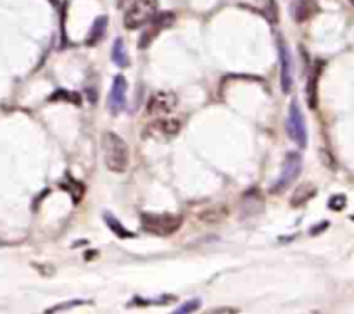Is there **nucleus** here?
<instances>
[{"label": "nucleus", "instance_id": "nucleus-1", "mask_svg": "<svg viewBox=\"0 0 354 314\" xmlns=\"http://www.w3.org/2000/svg\"><path fill=\"white\" fill-rule=\"evenodd\" d=\"M102 152L104 162H106L109 171H127L128 164H130V148H128L127 141L120 135L113 133V131H106L102 135Z\"/></svg>", "mask_w": 354, "mask_h": 314}, {"label": "nucleus", "instance_id": "nucleus-2", "mask_svg": "<svg viewBox=\"0 0 354 314\" xmlns=\"http://www.w3.org/2000/svg\"><path fill=\"white\" fill-rule=\"evenodd\" d=\"M142 226L145 231L158 237H169L182 226L180 214H142Z\"/></svg>", "mask_w": 354, "mask_h": 314}, {"label": "nucleus", "instance_id": "nucleus-3", "mask_svg": "<svg viewBox=\"0 0 354 314\" xmlns=\"http://www.w3.org/2000/svg\"><path fill=\"white\" fill-rule=\"evenodd\" d=\"M158 12V0H130L124 12V26L128 30H137L147 24Z\"/></svg>", "mask_w": 354, "mask_h": 314}, {"label": "nucleus", "instance_id": "nucleus-4", "mask_svg": "<svg viewBox=\"0 0 354 314\" xmlns=\"http://www.w3.org/2000/svg\"><path fill=\"white\" fill-rule=\"evenodd\" d=\"M301 169H303V157H301L299 152H289L286 155V161H283L282 173H280L279 179L273 183V186L270 188V192L273 195H279L283 190L289 188L301 175Z\"/></svg>", "mask_w": 354, "mask_h": 314}, {"label": "nucleus", "instance_id": "nucleus-5", "mask_svg": "<svg viewBox=\"0 0 354 314\" xmlns=\"http://www.w3.org/2000/svg\"><path fill=\"white\" fill-rule=\"evenodd\" d=\"M287 135L290 137V140L296 141L301 148H304L308 145V128H306V119H304V114L301 110L297 100H292L289 107V116H287Z\"/></svg>", "mask_w": 354, "mask_h": 314}, {"label": "nucleus", "instance_id": "nucleus-6", "mask_svg": "<svg viewBox=\"0 0 354 314\" xmlns=\"http://www.w3.org/2000/svg\"><path fill=\"white\" fill-rule=\"evenodd\" d=\"M127 95H128V83L123 75H118L114 78L113 86H111L109 99H107V107H109L111 114L118 116L127 109Z\"/></svg>", "mask_w": 354, "mask_h": 314}, {"label": "nucleus", "instance_id": "nucleus-7", "mask_svg": "<svg viewBox=\"0 0 354 314\" xmlns=\"http://www.w3.org/2000/svg\"><path fill=\"white\" fill-rule=\"evenodd\" d=\"M173 19H175V16H173L171 12H162L159 14V16L152 17V19L147 23V28L144 30V33H142L140 40H138V47L147 48L149 45L159 37V33H161L162 30H166V28L173 23Z\"/></svg>", "mask_w": 354, "mask_h": 314}, {"label": "nucleus", "instance_id": "nucleus-8", "mask_svg": "<svg viewBox=\"0 0 354 314\" xmlns=\"http://www.w3.org/2000/svg\"><path fill=\"white\" fill-rule=\"evenodd\" d=\"M279 55H280V83H282V92L290 93V90H292V85H294L292 55H290L289 47H287L282 40L279 41Z\"/></svg>", "mask_w": 354, "mask_h": 314}, {"label": "nucleus", "instance_id": "nucleus-9", "mask_svg": "<svg viewBox=\"0 0 354 314\" xmlns=\"http://www.w3.org/2000/svg\"><path fill=\"white\" fill-rule=\"evenodd\" d=\"M176 95L171 92H158L151 97L147 104V112L152 116H165L176 107Z\"/></svg>", "mask_w": 354, "mask_h": 314}, {"label": "nucleus", "instance_id": "nucleus-10", "mask_svg": "<svg viewBox=\"0 0 354 314\" xmlns=\"http://www.w3.org/2000/svg\"><path fill=\"white\" fill-rule=\"evenodd\" d=\"M320 7H318L317 0H294L290 12L296 23H304V21L311 19L315 14H318Z\"/></svg>", "mask_w": 354, "mask_h": 314}, {"label": "nucleus", "instance_id": "nucleus-11", "mask_svg": "<svg viewBox=\"0 0 354 314\" xmlns=\"http://www.w3.org/2000/svg\"><path fill=\"white\" fill-rule=\"evenodd\" d=\"M320 72H322V62H318L317 68L311 71L310 78H308L306 99H308V106H310L311 109H317L318 106V79H320Z\"/></svg>", "mask_w": 354, "mask_h": 314}, {"label": "nucleus", "instance_id": "nucleus-12", "mask_svg": "<svg viewBox=\"0 0 354 314\" xmlns=\"http://www.w3.org/2000/svg\"><path fill=\"white\" fill-rule=\"evenodd\" d=\"M317 195V186L313 183H303L301 186H297L296 192L290 197V206L292 207H301L306 202H310L313 197Z\"/></svg>", "mask_w": 354, "mask_h": 314}, {"label": "nucleus", "instance_id": "nucleus-13", "mask_svg": "<svg viewBox=\"0 0 354 314\" xmlns=\"http://www.w3.org/2000/svg\"><path fill=\"white\" fill-rule=\"evenodd\" d=\"M107 23H109L107 16H99L95 21H93L92 30H90L88 37H86L85 40V43L88 45V47H93V45H97L100 40H102L107 30Z\"/></svg>", "mask_w": 354, "mask_h": 314}, {"label": "nucleus", "instance_id": "nucleus-14", "mask_svg": "<svg viewBox=\"0 0 354 314\" xmlns=\"http://www.w3.org/2000/svg\"><path fill=\"white\" fill-rule=\"evenodd\" d=\"M111 57H113V62L118 68H127V66L130 64V55H128L127 45H124L123 38H116V40H114Z\"/></svg>", "mask_w": 354, "mask_h": 314}, {"label": "nucleus", "instance_id": "nucleus-15", "mask_svg": "<svg viewBox=\"0 0 354 314\" xmlns=\"http://www.w3.org/2000/svg\"><path fill=\"white\" fill-rule=\"evenodd\" d=\"M104 219H106L107 226H109L111 230H113L114 233L118 235V237H121V238H130V237H133V233H131V231H128L127 228H124L123 224H121L120 221H118L116 217L113 216V214L106 213V214H104Z\"/></svg>", "mask_w": 354, "mask_h": 314}, {"label": "nucleus", "instance_id": "nucleus-16", "mask_svg": "<svg viewBox=\"0 0 354 314\" xmlns=\"http://www.w3.org/2000/svg\"><path fill=\"white\" fill-rule=\"evenodd\" d=\"M152 128H158L161 133L175 135V133H178L180 123H178V121H175V119H159V121H156L154 124H152Z\"/></svg>", "mask_w": 354, "mask_h": 314}, {"label": "nucleus", "instance_id": "nucleus-17", "mask_svg": "<svg viewBox=\"0 0 354 314\" xmlns=\"http://www.w3.org/2000/svg\"><path fill=\"white\" fill-rule=\"evenodd\" d=\"M346 204H348V199H346L344 193H337V195H332L330 200H328V207H330L332 210H335V213H339V210L344 209Z\"/></svg>", "mask_w": 354, "mask_h": 314}, {"label": "nucleus", "instance_id": "nucleus-18", "mask_svg": "<svg viewBox=\"0 0 354 314\" xmlns=\"http://www.w3.org/2000/svg\"><path fill=\"white\" fill-rule=\"evenodd\" d=\"M201 307V300L199 299H192V300H187L185 304H182L180 307H176L173 313L175 314H185V313H194Z\"/></svg>", "mask_w": 354, "mask_h": 314}, {"label": "nucleus", "instance_id": "nucleus-19", "mask_svg": "<svg viewBox=\"0 0 354 314\" xmlns=\"http://www.w3.org/2000/svg\"><path fill=\"white\" fill-rule=\"evenodd\" d=\"M59 99H73V102L75 104H80L82 100H80V95L78 93H71V92H64V90H59V92H55L54 95H50V102L54 100V102H57Z\"/></svg>", "mask_w": 354, "mask_h": 314}, {"label": "nucleus", "instance_id": "nucleus-20", "mask_svg": "<svg viewBox=\"0 0 354 314\" xmlns=\"http://www.w3.org/2000/svg\"><path fill=\"white\" fill-rule=\"evenodd\" d=\"M83 304H88V300H71V302H64V304H59V306L52 307V309H47V313H59V311H64V309H71L75 306H83Z\"/></svg>", "mask_w": 354, "mask_h": 314}, {"label": "nucleus", "instance_id": "nucleus-21", "mask_svg": "<svg viewBox=\"0 0 354 314\" xmlns=\"http://www.w3.org/2000/svg\"><path fill=\"white\" fill-rule=\"evenodd\" d=\"M211 313H239L237 309H214Z\"/></svg>", "mask_w": 354, "mask_h": 314}, {"label": "nucleus", "instance_id": "nucleus-22", "mask_svg": "<svg viewBox=\"0 0 354 314\" xmlns=\"http://www.w3.org/2000/svg\"><path fill=\"white\" fill-rule=\"evenodd\" d=\"M351 2H353V3H354V0H351Z\"/></svg>", "mask_w": 354, "mask_h": 314}]
</instances>
